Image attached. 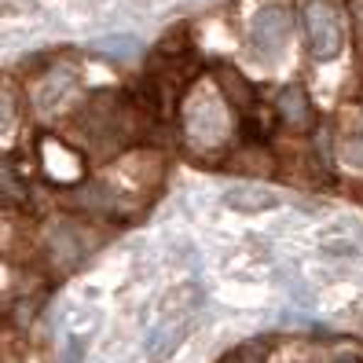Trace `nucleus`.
<instances>
[{"label":"nucleus","instance_id":"20e7f679","mask_svg":"<svg viewBox=\"0 0 363 363\" xmlns=\"http://www.w3.org/2000/svg\"><path fill=\"white\" fill-rule=\"evenodd\" d=\"M89 250H92L89 231H84L81 224H74V220H59V224L48 231V253H52V264L62 268V272H70L74 264H81Z\"/></svg>","mask_w":363,"mask_h":363},{"label":"nucleus","instance_id":"f03ea898","mask_svg":"<svg viewBox=\"0 0 363 363\" xmlns=\"http://www.w3.org/2000/svg\"><path fill=\"white\" fill-rule=\"evenodd\" d=\"M184 133L191 143L199 147H213L228 136V111H224V99L217 92H206L187 99L184 106Z\"/></svg>","mask_w":363,"mask_h":363},{"label":"nucleus","instance_id":"423d86ee","mask_svg":"<svg viewBox=\"0 0 363 363\" xmlns=\"http://www.w3.org/2000/svg\"><path fill=\"white\" fill-rule=\"evenodd\" d=\"M275 111H279V118L290 125V129H312V99L305 89H297V84H290V89H283L279 96H275Z\"/></svg>","mask_w":363,"mask_h":363},{"label":"nucleus","instance_id":"6e6552de","mask_svg":"<svg viewBox=\"0 0 363 363\" xmlns=\"http://www.w3.org/2000/svg\"><path fill=\"white\" fill-rule=\"evenodd\" d=\"M70 202H74L77 209H84V213H111V209L118 206L114 191L106 187V184H99V180H89V184L74 187V191H70Z\"/></svg>","mask_w":363,"mask_h":363},{"label":"nucleus","instance_id":"2eb2a0df","mask_svg":"<svg viewBox=\"0 0 363 363\" xmlns=\"http://www.w3.org/2000/svg\"><path fill=\"white\" fill-rule=\"evenodd\" d=\"M334 363H363V359H359V356H352V352H349V356H337V359H334Z\"/></svg>","mask_w":363,"mask_h":363},{"label":"nucleus","instance_id":"7ed1b4c3","mask_svg":"<svg viewBox=\"0 0 363 363\" xmlns=\"http://www.w3.org/2000/svg\"><path fill=\"white\" fill-rule=\"evenodd\" d=\"M294 33V15L286 4H264L250 23V48L261 59H275L283 55V48L290 45Z\"/></svg>","mask_w":363,"mask_h":363},{"label":"nucleus","instance_id":"f257e3e1","mask_svg":"<svg viewBox=\"0 0 363 363\" xmlns=\"http://www.w3.org/2000/svg\"><path fill=\"white\" fill-rule=\"evenodd\" d=\"M305 18V33H308V48L319 62H327L341 52L345 45V26H341V15L334 8V0H308L301 8Z\"/></svg>","mask_w":363,"mask_h":363},{"label":"nucleus","instance_id":"ddd939ff","mask_svg":"<svg viewBox=\"0 0 363 363\" xmlns=\"http://www.w3.org/2000/svg\"><path fill=\"white\" fill-rule=\"evenodd\" d=\"M261 359H264V349H261V345H246V349L235 352L228 363H261Z\"/></svg>","mask_w":363,"mask_h":363},{"label":"nucleus","instance_id":"4468645a","mask_svg":"<svg viewBox=\"0 0 363 363\" xmlns=\"http://www.w3.org/2000/svg\"><path fill=\"white\" fill-rule=\"evenodd\" d=\"M81 352H84L81 337H74V341H70V349H67V363H77V359H81Z\"/></svg>","mask_w":363,"mask_h":363},{"label":"nucleus","instance_id":"1a4fd4ad","mask_svg":"<svg viewBox=\"0 0 363 363\" xmlns=\"http://www.w3.org/2000/svg\"><path fill=\"white\" fill-rule=\"evenodd\" d=\"M184 334H187V327L184 323H165V327H158L155 330V337L147 341V352H151V363H162V359H169V352H173L180 341H184Z\"/></svg>","mask_w":363,"mask_h":363},{"label":"nucleus","instance_id":"0eeeda50","mask_svg":"<svg viewBox=\"0 0 363 363\" xmlns=\"http://www.w3.org/2000/svg\"><path fill=\"white\" fill-rule=\"evenodd\" d=\"M224 206L235 209V213H264V209H275L279 206V195L268 187H253V184H239L224 195Z\"/></svg>","mask_w":363,"mask_h":363},{"label":"nucleus","instance_id":"9d476101","mask_svg":"<svg viewBox=\"0 0 363 363\" xmlns=\"http://www.w3.org/2000/svg\"><path fill=\"white\" fill-rule=\"evenodd\" d=\"M15 111H18V99H15V92H11V84L0 81V133H8V129H11Z\"/></svg>","mask_w":363,"mask_h":363},{"label":"nucleus","instance_id":"39448f33","mask_svg":"<svg viewBox=\"0 0 363 363\" xmlns=\"http://www.w3.org/2000/svg\"><path fill=\"white\" fill-rule=\"evenodd\" d=\"M74 81H77L74 67H52L45 77L33 84V106H37L40 114L55 111V103H62V96L74 89Z\"/></svg>","mask_w":363,"mask_h":363},{"label":"nucleus","instance_id":"f3484780","mask_svg":"<svg viewBox=\"0 0 363 363\" xmlns=\"http://www.w3.org/2000/svg\"><path fill=\"white\" fill-rule=\"evenodd\" d=\"M136 4H147V0H136Z\"/></svg>","mask_w":363,"mask_h":363},{"label":"nucleus","instance_id":"9b49d317","mask_svg":"<svg viewBox=\"0 0 363 363\" xmlns=\"http://www.w3.org/2000/svg\"><path fill=\"white\" fill-rule=\"evenodd\" d=\"M341 158H345L349 165L363 169V133H349L345 140H341Z\"/></svg>","mask_w":363,"mask_h":363},{"label":"nucleus","instance_id":"f8f14e48","mask_svg":"<svg viewBox=\"0 0 363 363\" xmlns=\"http://www.w3.org/2000/svg\"><path fill=\"white\" fill-rule=\"evenodd\" d=\"M96 48L99 52H114V55H136L140 52V40H133V37H111V40H99Z\"/></svg>","mask_w":363,"mask_h":363},{"label":"nucleus","instance_id":"dca6fc26","mask_svg":"<svg viewBox=\"0 0 363 363\" xmlns=\"http://www.w3.org/2000/svg\"><path fill=\"white\" fill-rule=\"evenodd\" d=\"M356 18H359V30H363V0H356Z\"/></svg>","mask_w":363,"mask_h":363}]
</instances>
